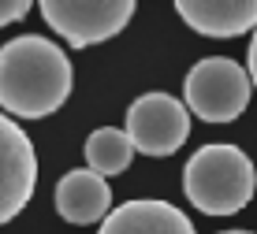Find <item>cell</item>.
Wrapping results in <instances>:
<instances>
[{"label": "cell", "instance_id": "obj_1", "mask_svg": "<svg viewBox=\"0 0 257 234\" xmlns=\"http://www.w3.org/2000/svg\"><path fill=\"white\" fill-rule=\"evenodd\" d=\"M75 71L64 45L23 34L0 45V108L8 119H45L67 104Z\"/></svg>", "mask_w": 257, "mask_h": 234}, {"label": "cell", "instance_id": "obj_2", "mask_svg": "<svg viewBox=\"0 0 257 234\" xmlns=\"http://www.w3.org/2000/svg\"><path fill=\"white\" fill-rule=\"evenodd\" d=\"M183 193L205 215H235L257 193V167L238 145H201L183 167Z\"/></svg>", "mask_w": 257, "mask_h": 234}, {"label": "cell", "instance_id": "obj_3", "mask_svg": "<svg viewBox=\"0 0 257 234\" xmlns=\"http://www.w3.org/2000/svg\"><path fill=\"white\" fill-rule=\"evenodd\" d=\"M250 75L231 56H205L183 78V108L205 123H235L250 104Z\"/></svg>", "mask_w": 257, "mask_h": 234}, {"label": "cell", "instance_id": "obj_4", "mask_svg": "<svg viewBox=\"0 0 257 234\" xmlns=\"http://www.w3.org/2000/svg\"><path fill=\"white\" fill-rule=\"evenodd\" d=\"M123 134H127L131 149L142 156H153V160L172 156L190 138V112L183 108L179 97L153 89V93H142L138 101H131Z\"/></svg>", "mask_w": 257, "mask_h": 234}, {"label": "cell", "instance_id": "obj_5", "mask_svg": "<svg viewBox=\"0 0 257 234\" xmlns=\"http://www.w3.org/2000/svg\"><path fill=\"white\" fill-rule=\"evenodd\" d=\"M135 0H41V15L67 45H104L135 19Z\"/></svg>", "mask_w": 257, "mask_h": 234}, {"label": "cell", "instance_id": "obj_6", "mask_svg": "<svg viewBox=\"0 0 257 234\" xmlns=\"http://www.w3.org/2000/svg\"><path fill=\"white\" fill-rule=\"evenodd\" d=\"M38 186V152L15 119L0 112V227L12 223L34 197Z\"/></svg>", "mask_w": 257, "mask_h": 234}, {"label": "cell", "instance_id": "obj_7", "mask_svg": "<svg viewBox=\"0 0 257 234\" xmlns=\"http://www.w3.org/2000/svg\"><path fill=\"white\" fill-rule=\"evenodd\" d=\"M52 201H56V212L64 215L67 223H75V227H93V223H101L104 215L112 212V186H108V178L93 175V171H86V167H75L56 182Z\"/></svg>", "mask_w": 257, "mask_h": 234}, {"label": "cell", "instance_id": "obj_8", "mask_svg": "<svg viewBox=\"0 0 257 234\" xmlns=\"http://www.w3.org/2000/svg\"><path fill=\"white\" fill-rule=\"evenodd\" d=\"M97 234H198V230L172 201L138 197V201H123L119 208H112L101 219Z\"/></svg>", "mask_w": 257, "mask_h": 234}, {"label": "cell", "instance_id": "obj_9", "mask_svg": "<svg viewBox=\"0 0 257 234\" xmlns=\"http://www.w3.org/2000/svg\"><path fill=\"white\" fill-rule=\"evenodd\" d=\"M175 12L205 38H242L257 30V0H179Z\"/></svg>", "mask_w": 257, "mask_h": 234}, {"label": "cell", "instance_id": "obj_10", "mask_svg": "<svg viewBox=\"0 0 257 234\" xmlns=\"http://www.w3.org/2000/svg\"><path fill=\"white\" fill-rule=\"evenodd\" d=\"M82 156H86V171L108 178V175H123V171L131 167L135 149H131L127 134L119 127H101V130H93L90 138H86Z\"/></svg>", "mask_w": 257, "mask_h": 234}, {"label": "cell", "instance_id": "obj_11", "mask_svg": "<svg viewBox=\"0 0 257 234\" xmlns=\"http://www.w3.org/2000/svg\"><path fill=\"white\" fill-rule=\"evenodd\" d=\"M30 15V4L26 0H0V26H12Z\"/></svg>", "mask_w": 257, "mask_h": 234}, {"label": "cell", "instance_id": "obj_12", "mask_svg": "<svg viewBox=\"0 0 257 234\" xmlns=\"http://www.w3.org/2000/svg\"><path fill=\"white\" fill-rule=\"evenodd\" d=\"M246 75H250V86H257V30L250 41V67H246Z\"/></svg>", "mask_w": 257, "mask_h": 234}, {"label": "cell", "instance_id": "obj_13", "mask_svg": "<svg viewBox=\"0 0 257 234\" xmlns=\"http://www.w3.org/2000/svg\"><path fill=\"white\" fill-rule=\"evenodd\" d=\"M220 234H253V230H220Z\"/></svg>", "mask_w": 257, "mask_h": 234}]
</instances>
